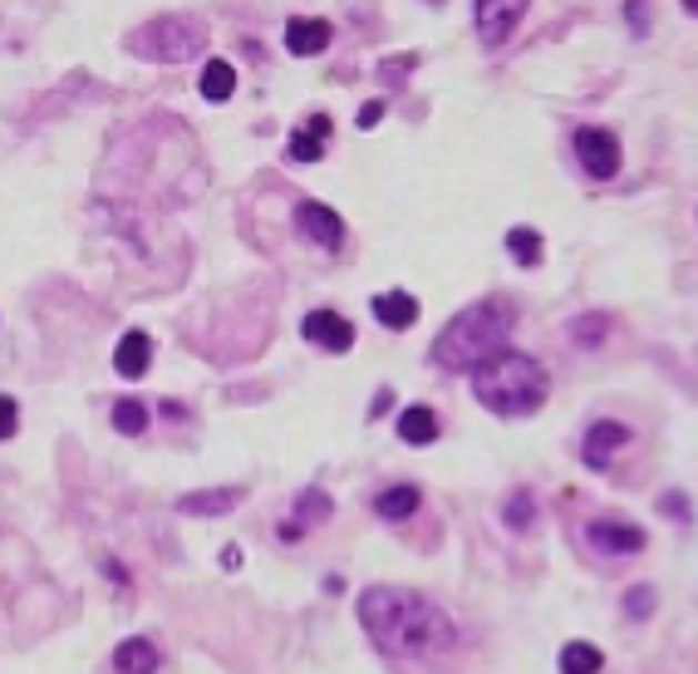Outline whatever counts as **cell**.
<instances>
[{"label":"cell","mask_w":698,"mask_h":674,"mask_svg":"<svg viewBox=\"0 0 698 674\" xmlns=\"http://www.w3.org/2000/svg\"><path fill=\"white\" fill-rule=\"evenodd\" d=\"M398 439H404L408 449H428V443L438 439V414H433L428 404H408L404 414H398Z\"/></svg>","instance_id":"5bb4252c"},{"label":"cell","mask_w":698,"mask_h":674,"mask_svg":"<svg viewBox=\"0 0 698 674\" xmlns=\"http://www.w3.org/2000/svg\"><path fill=\"white\" fill-rule=\"evenodd\" d=\"M473 394L497 419H526L546 404L552 374H546L542 360L522 355V350H502V355H492L487 364L473 370Z\"/></svg>","instance_id":"3957f363"},{"label":"cell","mask_w":698,"mask_h":674,"mask_svg":"<svg viewBox=\"0 0 698 674\" xmlns=\"http://www.w3.org/2000/svg\"><path fill=\"white\" fill-rule=\"evenodd\" d=\"M281 536H285V542H301V536H305V527H301V522H281Z\"/></svg>","instance_id":"f546056e"},{"label":"cell","mask_w":698,"mask_h":674,"mask_svg":"<svg viewBox=\"0 0 698 674\" xmlns=\"http://www.w3.org/2000/svg\"><path fill=\"white\" fill-rule=\"evenodd\" d=\"M148 404L143 399H119V404H113V429L119 433H129V439H139V433L148 429Z\"/></svg>","instance_id":"603a6c76"},{"label":"cell","mask_w":698,"mask_h":674,"mask_svg":"<svg viewBox=\"0 0 698 674\" xmlns=\"http://www.w3.org/2000/svg\"><path fill=\"white\" fill-rule=\"evenodd\" d=\"M526 6H532V0H477V36L487 44H502L512 30H517Z\"/></svg>","instance_id":"30bf717a"},{"label":"cell","mask_w":698,"mask_h":674,"mask_svg":"<svg viewBox=\"0 0 698 674\" xmlns=\"http://www.w3.org/2000/svg\"><path fill=\"white\" fill-rule=\"evenodd\" d=\"M635 443V433L620 419H595V424L580 433V463L595 467V473H605V467H615V459Z\"/></svg>","instance_id":"52a82bcc"},{"label":"cell","mask_w":698,"mask_h":674,"mask_svg":"<svg viewBox=\"0 0 698 674\" xmlns=\"http://www.w3.org/2000/svg\"><path fill=\"white\" fill-rule=\"evenodd\" d=\"M148 364H153V340H148V330H129V335L119 340V350H113V370H119L123 380H143Z\"/></svg>","instance_id":"7c38bea8"},{"label":"cell","mask_w":698,"mask_h":674,"mask_svg":"<svg viewBox=\"0 0 698 674\" xmlns=\"http://www.w3.org/2000/svg\"><path fill=\"white\" fill-rule=\"evenodd\" d=\"M586 546L600 562H629V556H645L649 546V532L639 527L635 517H620V512H600V517H586Z\"/></svg>","instance_id":"277c9868"},{"label":"cell","mask_w":698,"mask_h":674,"mask_svg":"<svg viewBox=\"0 0 698 674\" xmlns=\"http://www.w3.org/2000/svg\"><path fill=\"white\" fill-rule=\"evenodd\" d=\"M433 6H443V0H433Z\"/></svg>","instance_id":"e575fe53"},{"label":"cell","mask_w":698,"mask_h":674,"mask_svg":"<svg viewBox=\"0 0 698 674\" xmlns=\"http://www.w3.org/2000/svg\"><path fill=\"white\" fill-rule=\"evenodd\" d=\"M325 517H330V497L315 493V487H311V493H305L301 502H295V522H301V527H311V522H325Z\"/></svg>","instance_id":"484cf974"},{"label":"cell","mask_w":698,"mask_h":674,"mask_svg":"<svg viewBox=\"0 0 698 674\" xmlns=\"http://www.w3.org/2000/svg\"><path fill=\"white\" fill-rule=\"evenodd\" d=\"M246 493L242 487H216V493H188L178 497V512H192V517H216V512H232Z\"/></svg>","instance_id":"e0dca14e"},{"label":"cell","mask_w":698,"mask_h":674,"mask_svg":"<svg viewBox=\"0 0 698 674\" xmlns=\"http://www.w3.org/2000/svg\"><path fill=\"white\" fill-rule=\"evenodd\" d=\"M388 404H394V394H388V390H380V399H374V409H370V419H380Z\"/></svg>","instance_id":"1f68e13d"},{"label":"cell","mask_w":698,"mask_h":674,"mask_svg":"<svg viewBox=\"0 0 698 674\" xmlns=\"http://www.w3.org/2000/svg\"><path fill=\"white\" fill-rule=\"evenodd\" d=\"M301 335L311 340V345L330 350V355H345V350L354 345V325H350V320L340 315V311H325V305L301 320Z\"/></svg>","instance_id":"ba28073f"},{"label":"cell","mask_w":698,"mask_h":674,"mask_svg":"<svg viewBox=\"0 0 698 674\" xmlns=\"http://www.w3.org/2000/svg\"><path fill=\"white\" fill-rule=\"evenodd\" d=\"M295 227L325 251H340V242H345V222H340V212L325 208V202H301V208H295Z\"/></svg>","instance_id":"9c48e42d"},{"label":"cell","mask_w":698,"mask_h":674,"mask_svg":"<svg viewBox=\"0 0 698 674\" xmlns=\"http://www.w3.org/2000/svg\"><path fill=\"white\" fill-rule=\"evenodd\" d=\"M610 335V315H580V320H570V340H576V345H600V340Z\"/></svg>","instance_id":"d4e9b609"},{"label":"cell","mask_w":698,"mask_h":674,"mask_svg":"<svg viewBox=\"0 0 698 674\" xmlns=\"http://www.w3.org/2000/svg\"><path fill=\"white\" fill-rule=\"evenodd\" d=\"M556 670L560 674H600L605 655H600V645H590V640H570V645H560Z\"/></svg>","instance_id":"ac0fdd59"},{"label":"cell","mask_w":698,"mask_h":674,"mask_svg":"<svg viewBox=\"0 0 698 674\" xmlns=\"http://www.w3.org/2000/svg\"><path fill=\"white\" fill-rule=\"evenodd\" d=\"M113 670H119V674H153L158 670V650L148 645V640H123V645L113 650Z\"/></svg>","instance_id":"ffe728a7"},{"label":"cell","mask_w":698,"mask_h":674,"mask_svg":"<svg viewBox=\"0 0 698 674\" xmlns=\"http://www.w3.org/2000/svg\"><path fill=\"white\" fill-rule=\"evenodd\" d=\"M16 429H20V409H16V399L0 394V439H16Z\"/></svg>","instance_id":"4316f807"},{"label":"cell","mask_w":698,"mask_h":674,"mask_svg":"<svg viewBox=\"0 0 698 674\" xmlns=\"http://www.w3.org/2000/svg\"><path fill=\"white\" fill-rule=\"evenodd\" d=\"M629 20H635V30H645V0H629Z\"/></svg>","instance_id":"4dcf8cb0"},{"label":"cell","mask_w":698,"mask_h":674,"mask_svg":"<svg viewBox=\"0 0 698 674\" xmlns=\"http://www.w3.org/2000/svg\"><path fill=\"white\" fill-rule=\"evenodd\" d=\"M512 325H517V305L502 301V295H487V301H473L467 311H457L448 325L433 340V364L438 370H467L487 364L492 355H502L512 340Z\"/></svg>","instance_id":"7a4b0ae2"},{"label":"cell","mask_w":698,"mask_h":674,"mask_svg":"<svg viewBox=\"0 0 698 674\" xmlns=\"http://www.w3.org/2000/svg\"><path fill=\"white\" fill-rule=\"evenodd\" d=\"M418 502H423V493L414 483H394V487H384V493L374 497V512H380L384 522H404V517H414L418 512Z\"/></svg>","instance_id":"2e32d148"},{"label":"cell","mask_w":698,"mask_h":674,"mask_svg":"<svg viewBox=\"0 0 698 674\" xmlns=\"http://www.w3.org/2000/svg\"><path fill=\"white\" fill-rule=\"evenodd\" d=\"M360 625L384 655L398 660H428L457 645V625L438 611L433 601H423L418 591L404 586H370L360 596Z\"/></svg>","instance_id":"6da1fadb"},{"label":"cell","mask_w":698,"mask_h":674,"mask_svg":"<svg viewBox=\"0 0 698 674\" xmlns=\"http://www.w3.org/2000/svg\"><path fill=\"white\" fill-rule=\"evenodd\" d=\"M659 507H664V512H669V517H679V522H689V502H684L679 493H669V497H664V502H659Z\"/></svg>","instance_id":"f1b7e54d"},{"label":"cell","mask_w":698,"mask_h":674,"mask_svg":"<svg viewBox=\"0 0 698 674\" xmlns=\"http://www.w3.org/2000/svg\"><path fill=\"white\" fill-rule=\"evenodd\" d=\"M380 119H384V99H370V104H360V113H354V123H360V129H374Z\"/></svg>","instance_id":"83f0119b"},{"label":"cell","mask_w":698,"mask_h":674,"mask_svg":"<svg viewBox=\"0 0 698 674\" xmlns=\"http://www.w3.org/2000/svg\"><path fill=\"white\" fill-rule=\"evenodd\" d=\"M202 44H208V30H202L198 20H153V26L133 40V50H143L148 60H168V64H173V60L198 54Z\"/></svg>","instance_id":"5b68a950"},{"label":"cell","mask_w":698,"mask_h":674,"mask_svg":"<svg viewBox=\"0 0 698 674\" xmlns=\"http://www.w3.org/2000/svg\"><path fill=\"white\" fill-rule=\"evenodd\" d=\"M684 10H689V16H698V0H684Z\"/></svg>","instance_id":"836d02e7"},{"label":"cell","mask_w":698,"mask_h":674,"mask_svg":"<svg viewBox=\"0 0 698 674\" xmlns=\"http://www.w3.org/2000/svg\"><path fill=\"white\" fill-rule=\"evenodd\" d=\"M655 605H659V591L649 586V581H639V586L625 591V615H629V621H649Z\"/></svg>","instance_id":"cb8c5ba5"},{"label":"cell","mask_w":698,"mask_h":674,"mask_svg":"<svg viewBox=\"0 0 698 674\" xmlns=\"http://www.w3.org/2000/svg\"><path fill=\"white\" fill-rule=\"evenodd\" d=\"M374 320L384 330H408L418 320V301L408 291H380L374 295Z\"/></svg>","instance_id":"4fadbf2b"},{"label":"cell","mask_w":698,"mask_h":674,"mask_svg":"<svg viewBox=\"0 0 698 674\" xmlns=\"http://www.w3.org/2000/svg\"><path fill=\"white\" fill-rule=\"evenodd\" d=\"M330 40H335V30H330V20H315V16H295L291 26H285V50L301 54V60H311V54H325Z\"/></svg>","instance_id":"8fae6325"},{"label":"cell","mask_w":698,"mask_h":674,"mask_svg":"<svg viewBox=\"0 0 698 674\" xmlns=\"http://www.w3.org/2000/svg\"><path fill=\"white\" fill-rule=\"evenodd\" d=\"M222 562H226V571H236V562H242V546H226Z\"/></svg>","instance_id":"d6a6232c"},{"label":"cell","mask_w":698,"mask_h":674,"mask_svg":"<svg viewBox=\"0 0 698 674\" xmlns=\"http://www.w3.org/2000/svg\"><path fill=\"white\" fill-rule=\"evenodd\" d=\"M330 129H335V123H330L325 113H315V119L305 123V129H295V133H291V148H285V153H291L295 163H315V158L325 153V139H330Z\"/></svg>","instance_id":"9a60e30c"},{"label":"cell","mask_w":698,"mask_h":674,"mask_svg":"<svg viewBox=\"0 0 698 674\" xmlns=\"http://www.w3.org/2000/svg\"><path fill=\"white\" fill-rule=\"evenodd\" d=\"M502 522H507L512 532H532L536 527V497L526 493V487H517V493L502 502Z\"/></svg>","instance_id":"7402d4cb"},{"label":"cell","mask_w":698,"mask_h":674,"mask_svg":"<svg viewBox=\"0 0 698 674\" xmlns=\"http://www.w3.org/2000/svg\"><path fill=\"white\" fill-rule=\"evenodd\" d=\"M507 251H512V261H517V266H542V232H536V227H512L507 232Z\"/></svg>","instance_id":"44dd1931"},{"label":"cell","mask_w":698,"mask_h":674,"mask_svg":"<svg viewBox=\"0 0 698 674\" xmlns=\"http://www.w3.org/2000/svg\"><path fill=\"white\" fill-rule=\"evenodd\" d=\"M570 148H576V163L586 168V178L610 182L615 173H620V139H615L610 129H595V123H586V129H576Z\"/></svg>","instance_id":"8992f818"},{"label":"cell","mask_w":698,"mask_h":674,"mask_svg":"<svg viewBox=\"0 0 698 674\" xmlns=\"http://www.w3.org/2000/svg\"><path fill=\"white\" fill-rule=\"evenodd\" d=\"M198 89H202V99H208V104H226V99L236 94V70L226 60H208V70H202Z\"/></svg>","instance_id":"d6986e66"}]
</instances>
